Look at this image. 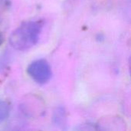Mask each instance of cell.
I'll list each match as a JSON object with an SVG mask.
<instances>
[{
    "label": "cell",
    "mask_w": 131,
    "mask_h": 131,
    "mask_svg": "<svg viewBox=\"0 0 131 131\" xmlns=\"http://www.w3.org/2000/svg\"><path fill=\"white\" fill-rule=\"evenodd\" d=\"M2 42V35L0 34V45H1Z\"/></svg>",
    "instance_id": "5b68a950"
},
{
    "label": "cell",
    "mask_w": 131,
    "mask_h": 131,
    "mask_svg": "<svg viewBox=\"0 0 131 131\" xmlns=\"http://www.w3.org/2000/svg\"><path fill=\"white\" fill-rule=\"evenodd\" d=\"M65 113L62 107L57 108L54 114V121L58 126H64L65 124Z\"/></svg>",
    "instance_id": "3957f363"
},
{
    "label": "cell",
    "mask_w": 131,
    "mask_h": 131,
    "mask_svg": "<svg viewBox=\"0 0 131 131\" xmlns=\"http://www.w3.org/2000/svg\"><path fill=\"white\" fill-rule=\"evenodd\" d=\"M9 114V107L6 102L0 100V123L4 121Z\"/></svg>",
    "instance_id": "277c9868"
},
{
    "label": "cell",
    "mask_w": 131,
    "mask_h": 131,
    "mask_svg": "<svg viewBox=\"0 0 131 131\" xmlns=\"http://www.w3.org/2000/svg\"><path fill=\"white\" fill-rule=\"evenodd\" d=\"M43 28L41 21H27L15 29L10 37V45L18 51H26L39 40V35Z\"/></svg>",
    "instance_id": "6da1fadb"
},
{
    "label": "cell",
    "mask_w": 131,
    "mask_h": 131,
    "mask_svg": "<svg viewBox=\"0 0 131 131\" xmlns=\"http://www.w3.org/2000/svg\"><path fill=\"white\" fill-rule=\"evenodd\" d=\"M3 2H4V0H0V5H2V3Z\"/></svg>",
    "instance_id": "8992f818"
},
{
    "label": "cell",
    "mask_w": 131,
    "mask_h": 131,
    "mask_svg": "<svg viewBox=\"0 0 131 131\" xmlns=\"http://www.w3.org/2000/svg\"><path fill=\"white\" fill-rule=\"evenodd\" d=\"M27 72L39 84H45L48 82L52 74L50 64L44 59H38L31 62L27 68Z\"/></svg>",
    "instance_id": "7a4b0ae2"
}]
</instances>
